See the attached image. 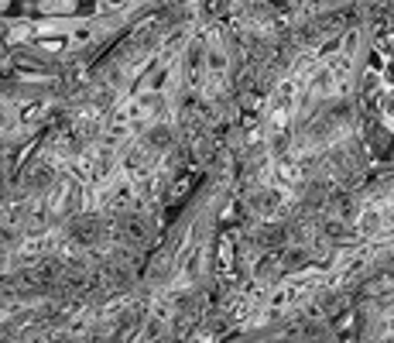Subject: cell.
<instances>
[{
  "label": "cell",
  "instance_id": "obj_1",
  "mask_svg": "<svg viewBox=\"0 0 394 343\" xmlns=\"http://www.w3.org/2000/svg\"><path fill=\"white\" fill-rule=\"evenodd\" d=\"M391 337H394V319H391Z\"/></svg>",
  "mask_w": 394,
  "mask_h": 343
}]
</instances>
